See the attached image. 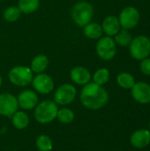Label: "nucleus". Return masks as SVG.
Returning a JSON list of instances; mask_svg holds the SVG:
<instances>
[{
  "label": "nucleus",
  "instance_id": "1",
  "mask_svg": "<svg viewBox=\"0 0 150 151\" xmlns=\"http://www.w3.org/2000/svg\"><path fill=\"white\" fill-rule=\"evenodd\" d=\"M80 100L85 108L91 111H97L107 104L109 93L103 86L89 82L83 86L80 94Z\"/></svg>",
  "mask_w": 150,
  "mask_h": 151
},
{
  "label": "nucleus",
  "instance_id": "2",
  "mask_svg": "<svg viewBox=\"0 0 150 151\" xmlns=\"http://www.w3.org/2000/svg\"><path fill=\"white\" fill-rule=\"evenodd\" d=\"M71 17L76 26L83 27L92 21L94 17V7L86 0L78 1L71 9Z\"/></svg>",
  "mask_w": 150,
  "mask_h": 151
},
{
  "label": "nucleus",
  "instance_id": "3",
  "mask_svg": "<svg viewBox=\"0 0 150 151\" xmlns=\"http://www.w3.org/2000/svg\"><path fill=\"white\" fill-rule=\"evenodd\" d=\"M34 117L39 124H49L57 119L58 105L51 100H44L34 109Z\"/></svg>",
  "mask_w": 150,
  "mask_h": 151
},
{
  "label": "nucleus",
  "instance_id": "4",
  "mask_svg": "<svg viewBox=\"0 0 150 151\" xmlns=\"http://www.w3.org/2000/svg\"><path fill=\"white\" fill-rule=\"evenodd\" d=\"M34 78V73L29 66L15 65L8 73V79L11 84L17 87L28 86Z\"/></svg>",
  "mask_w": 150,
  "mask_h": 151
},
{
  "label": "nucleus",
  "instance_id": "5",
  "mask_svg": "<svg viewBox=\"0 0 150 151\" xmlns=\"http://www.w3.org/2000/svg\"><path fill=\"white\" fill-rule=\"evenodd\" d=\"M129 52L133 58L142 60L150 55V39L146 35L133 38L129 45Z\"/></svg>",
  "mask_w": 150,
  "mask_h": 151
},
{
  "label": "nucleus",
  "instance_id": "6",
  "mask_svg": "<svg viewBox=\"0 0 150 151\" xmlns=\"http://www.w3.org/2000/svg\"><path fill=\"white\" fill-rule=\"evenodd\" d=\"M95 51L99 58L103 61H110L117 54V44L112 37L102 36L96 42Z\"/></svg>",
  "mask_w": 150,
  "mask_h": 151
},
{
  "label": "nucleus",
  "instance_id": "7",
  "mask_svg": "<svg viewBox=\"0 0 150 151\" xmlns=\"http://www.w3.org/2000/svg\"><path fill=\"white\" fill-rule=\"evenodd\" d=\"M76 96V88L70 83H65L58 86L56 89L54 94V102L57 105H69L75 100Z\"/></svg>",
  "mask_w": 150,
  "mask_h": 151
},
{
  "label": "nucleus",
  "instance_id": "8",
  "mask_svg": "<svg viewBox=\"0 0 150 151\" xmlns=\"http://www.w3.org/2000/svg\"><path fill=\"white\" fill-rule=\"evenodd\" d=\"M118 18L121 27L130 30L134 28L139 24L141 15L138 9L134 6H126L120 12Z\"/></svg>",
  "mask_w": 150,
  "mask_h": 151
},
{
  "label": "nucleus",
  "instance_id": "9",
  "mask_svg": "<svg viewBox=\"0 0 150 151\" xmlns=\"http://www.w3.org/2000/svg\"><path fill=\"white\" fill-rule=\"evenodd\" d=\"M31 83L34 91L42 95L50 94L55 88V82L52 77L45 73H38L34 76Z\"/></svg>",
  "mask_w": 150,
  "mask_h": 151
},
{
  "label": "nucleus",
  "instance_id": "10",
  "mask_svg": "<svg viewBox=\"0 0 150 151\" xmlns=\"http://www.w3.org/2000/svg\"><path fill=\"white\" fill-rule=\"evenodd\" d=\"M19 104L17 97L11 93L0 94V115L7 118L11 116L18 111Z\"/></svg>",
  "mask_w": 150,
  "mask_h": 151
},
{
  "label": "nucleus",
  "instance_id": "11",
  "mask_svg": "<svg viewBox=\"0 0 150 151\" xmlns=\"http://www.w3.org/2000/svg\"><path fill=\"white\" fill-rule=\"evenodd\" d=\"M19 107L25 111L34 110L39 103V98L35 91L26 89L19 93L17 97Z\"/></svg>",
  "mask_w": 150,
  "mask_h": 151
},
{
  "label": "nucleus",
  "instance_id": "12",
  "mask_svg": "<svg viewBox=\"0 0 150 151\" xmlns=\"http://www.w3.org/2000/svg\"><path fill=\"white\" fill-rule=\"evenodd\" d=\"M131 94L133 98L141 104H150V85L143 82H135L131 88Z\"/></svg>",
  "mask_w": 150,
  "mask_h": 151
},
{
  "label": "nucleus",
  "instance_id": "13",
  "mask_svg": "<svg viewBox=\"0 0 150 151\" xmlns=\"http://www.w3.org/2000/svg\"><path fill=\"white\" fill-rule=\"evenodd\" d=\"M70 79L75 84L80 86H84L90 82L92 79V75L89 70L85 66L77 65L71 69Z\"/></svg>",
  "mask_w": 150,
  "mask_h": 151
},
{
  "label": "nucleus",
  "instance_id": "14",
  "mask_svg": "<svg viewBox=\"0 0 150 151\" xmlns=\"http://www.w3.org/2000/svg\"><path fill=\"white\" fill-rule=\"evenodd\" d=\"M130 142L136 149H144L150 145V131L147 129H139L133 133L130 137Z\"/></svg>",
  "mask_w": 150,
  "mask_h": 151
},
{
  "label": "nucleus",
  "instance_id": "15",
  "mask_svg": "<svg viewBox=\"0 0 150 151\" xmlns=\"http://www.w3.org/2000/svg\"><path fill=\"white\" fill-rule=\"evenodd\" d=\"M101 26H102L103 34L111 37L116 35L121 29L118 18L115 15H109L105 17Z\"/></svg>",
  "mask_w": 150,
  "mask_h": 151
},
{
  "label": "nucleus",
  "instance_id": "16",
  "mask_svg": "<svg viewBox=\"0 0 150 151\" xmlns=\"http://www.w3.org/2000/svg\"><path fill=\"white\" fill-rule=\"evenodd\" d=\"M50 65V59L45 54H38L34 57L30 63V69L34 73H44Z\"/></svg>",
  "mask_w": 150,
  "mask_h": 151
},
{
  "label": "nucleus",
  "instance_id": "17",
  "mask_svg": "<svg viewBox=\"0 0 150 151\" xmlns=\"http://www.w3.org/2000/svg\"><path fill=\"white\" fill-rule=\"evenodd\" d=\"M83 35L91 40H98L103 36V31L102 26L97 22H89L82 27Z\"/></svg>",
  "mask_w": 150,
  "mask_h": 151
},
{
  "label": "nucleus",
  "instance_id": "18",
  "mask_svg": "<svg viewBox=\"0 0 150 151\" xmlns=\"http://www.w3.org/2000/svg\"><path fill=\"white\" fill-rule=\"evenodd\" d=\"M29 117L28 115L22 111H17L11 116V124L12 126L19 130L25 129L29 125Z\"/></svg>",
  "mask_w": 150,
  "mask_h": 151
},
{
  "label": "nucleus",
  "instance_id": "19",
  "mask_svg": "<svg viewBox=\"0 0 150 151\" xmlns=\"http://www.w3.org/2000/svg\"><path fill=\"white\" fill-rule=\"evenodd\" d=\"M40 0H19L18 7L21 13L31 14L36 12L40 7Z\"/></svg>",
  "mask_w": 150,
  "mask_h": 151
},
{
  "label": "nucleus",
  "instance_id": "20",
  "mask_svg": "<svg viewBox=\"0 0 150 151\" xmlns=\"http://www.w3.org/2000/svg\"><path fill=\"white\" fill-rule=\"evenodd\" d=\"M117 82L119 87L125 89H131L135 84L134 77L129 73H120L117 77Z\"/></svg>",
  "mask_w": 150,
  "mask_h": 151
},
{
  "label": "nucleus",
  "instance_id": "21",
  "mask_svg": "<svg viewBox=\"0 0 150 151\" xmlns=\"http://www.w3.org/2000/svg\"><path fill=\"white\" fill-rule=\"evenodd\" d=\"M21 12L19 9L18 6H14V5H11L9 7H7L4 12H3V19L9 23H13L15 21H17L20 16H21Z\"/></svg>",
  "mask_w": 150,
  "mask_h": 151
},
{
  "label": "nucleus",
  "instance_id": "22",
  "mask_svg": "<svg viewBox=\"0 0 150 151\" xmlns=\"http://www.w3.org/2000/svg\"><path fill=\"white\" fill-rule=\"evenodd\" d=\"M92 80L93 82L95 84H98L100 86L105 85L110 80V71L104 67L99 68L94 73L92 76Z\"/></svg>",
  "mask_w": 150,
  "mask_h": 151
},
{
  "label": "nucleus",
  "instance_id": "23",
  "mask_svg": "<svg viewBox=\"0 0 150 151\" xmlns=\"http://www.w3.org/2000/svg\"><path fill=\"white\" fill-rule=\"evenodd\" d=\"M36 148L39 151H51L53 149V142L51 138L46 134H41L35 141Z\"/></svg>",
  "mask_w": 150,
  "mask_h": 151
},
{
  "label": "nucleus",
  "instance_id": "24",
  "mask_svg": "<svg viewBox=\"0 0 150 151\" xmlns=\"http://www.w3.org/2000/svg\"><path fill=\"white\" fill-rule=\"evenodd\" d=\"M132 40H133V37L131 34L128 32V30L124 29V28L120 29L119 32L116 35H114V41L116 44L122 46V47L129 46Z\"/></svg>",
  "mask_w": 150,
  "mask_h": 151
},
{
  "label": "nucleus",
  "instance_id": "25",
  "mask_svg": "<svg viewBox=\"0 0 150 151\" xmlns=\"http://www.w3.org/2000/svg\"><path fill=\"white\" fill-rule=\"evenodd\" d=\"M57 119L60 123L63 124H70L72 123L75 119V114L72 110L69 108H62L58 109Z\"/></svg>",
  "mask_w": 150,
  "mask_h": 151
},
{
  "label": "nucleus",
  "instance_id": "26",
  "mask_svg": "<svg viewBox=\"0 0 150 151\" xmlns=\"http://www.w3.org/2000/svg\"><path fill=\"white\" fill-rule=\"evenodd\" d=\"M140 68L143 74L150 76V58H146L141 60Z\"/></svg>",
  "mask_w": 150,
  "mask_h": 151
},
{
  "label": "nucleus",
  "instance_id": "27",
  "mask_svg": "<svg viewBox=\"0 0 150 151\" xmlns=\"http://www.w3.org/2000/svg\"><path fill=\"white\" fill-rule=\"evenodd\" d=\"M2 84H3V79H2V76L0 75V88L2 86Z\"/></svg>",
  "mask_w": 150,
  "mask_h": 151
},
{
  "label": "nucleus",
  "instance_id": "28",
  "mask_svg": "<svg viewBox=\"0 0 150 151\" xmlns=\"http://www.w3.org/2000/svg\"><path fill=\"white\" fill-rule=\"evenodd\" d=\"M149 131H150V122H149Z\"/></svg>",
  "mask_w": 150,
  "mask_h": 151
},
{
  "label": "nucleus",
  "instance_id": "29",
  "mask_svg": "<svg viewBox=\"0 0 150 151\" xmlns=\"http://www.w3.org/2000/svg\"><path fill=\"white\" fill-rule=\"evenodd\" d=\"M0 1H3V0H0Z\"/></svg>",
  "mask_w": 150,
  "mask_h": 151
}]
</instances>
